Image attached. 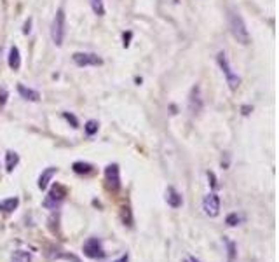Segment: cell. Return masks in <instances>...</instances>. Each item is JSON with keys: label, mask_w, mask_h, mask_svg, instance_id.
Segmentation results:
<instances>
[{"label": "cell", "mask_w": 279, "mask_h": 262, "mask_svg": "<svg viewBox=\"0 0 279 262\" xmlns=\"http://www.w3.org/2000/svg\"><path fill=\"white\" fill-rule=\"evenodd\" d=\"M229 27L234 35V39H236L237 42L243 44V46L249 44V40H251L249 32H248V28H246V23H245V20H243V16L239 14V11H236V9H230L229 11Z\"/></svg>", "instance_id": "obj_1"}, {"label": "cell", "mask_w": 279, "mask_h": 262, "mask_svg": "<svg viewBox=\"0 0 279 262\" xmlns=\"http://www.w3.org/2000/svg\"><path fill=\"white\" fill-rule=\"evenodd\" d=\"M65 12H63V9H58L53 25H51V39L58 47L62 46L63 40H65Z\"/></svg>", "instance_id": "obj_2"}, {"label": "cell", "mask_w": 279, "mask_h": 262, "mask_svg": "<svg viewBox=\"0 0 279 262\" xmlns=\"http://www.w3.org/2000/svg\"><path fill=\"white\" fill-rule=\"evenodd\" d=\"M217 62H218V65H220V68H222V72L225 73L227 84H229L230 91H236V89L239 88V84H241V79H239V75H237V73L232 72V66H230V63H229V60H227L225 53H218Z\"/></svg>", "instance_id": "obj_3"}, {"label": "cell", "mask_w": 279, "mask_h": 262, "mask_svg": "<svg viewBox=\"0 0 279 262\" xmlns=\"http://www.w3.org/2000/svg\"><path fill=\"white\" fill-rule=\"evenodd\" d=\"M105 182H107V189L112 193H117L121 187V170L119 164H108L105 170Z\"/></svg>", "instance_id": "obj_4"}, {"label": "cell", "mask_w": 279, "mask_h": 262, "mask_svg": "<svg viewBox=\"0 0 279 262\" xmlns=\"http://www.w3.org/2000/svg\"><path fill=\"white\" fill-rule=\"evenodd\" d=\"M82 250H84L86 257H89V259H103L105 255H107L103 250V247H101L99 238H89L88 241L84 243Z\"/></svg>", "instance_id": "obj_5"}, {"label": "cell", "mask_w": 279, "mask_h": 262, "mask_svg": "<svg viewBox=\"0 0 279 262\" xmlns=\"http://www.w3.org/2000/svg\"><path fill=\"white\" fill-rule=\"evenodd\" d=\"M72 58L77 66H98L103 63V60L94 53H73Z\"/></svg>", "instance_id": "obj_6"}, {"label": "cell", "mask_w": 279, "mask_h": 262, "mask_svg": "<svg viewBox=\"0 0 279 262\" xmlns=\"http://www.w3.org/2000/svg\"><path fill=\"white\" fill-rule=\"evenodd\" d=\"M66 196V189L63 187V185H60V184H56L53 187V189L49 191V194H47V199H46V206L47 208H56L58 204L62 203L63 201V197Z\"/></svg>", "instance_id": "obj_7"}, {"label": "cell", "mask_w": 279, "mask_h": 262, "mask_svg": "<svg viewBox=\"0 0 279 262\" xmlns=\"http://www.w3.org/2000/svg\"><path fill=\"white\" fill-rule=\"evenodd\" d=\"M203 210L206 215L217 217L218 213H220V197H218L215 193H210L203 199Z\"/></svg>", "instance_id": "obj_8"}, {"label": "cell", "mask_w": 279, "mask_h": 262, "mask_svg": "<svg viewBox=\"0 0 279 262\" xmlns=\"http://www.w3.org/2000/svg\"><path fill=\"white\" fill-rule=\"evenodd\" d=\"M201 108H203V98H201V89H199V86H194L190 91V97H188V110L192 112V114H199L201 112Z\"/></svg>", "instance_id": "obj_9"}, {"label": "cell", "mask_w": 279, "mask_h": 262, "mask_svg": "<svg viewBox=\"0 0 279 262\" xmlns=\"http://www.w3.org/2000/svg\"><path fill=\"white\" fill-rule=\"evenodd\" d=\"M166 201H168V204L173 206V208H180L182 203H184L182 194L178 193L175 187H168V191H166Z\"/></svg>", "instance_id": "obj_10"}, {"label": "cell", "mask_w": 279, "mask_h": 262, "mask_svg": "<svg viewBox=\"0 0 279 262\" xmlns=\"http://www.w3.org/2000/svg\"><path fill=\"white\" fill-rule=\"evenodd\" d=\"M58 173V168H54V166H51V168H46V170L42 171V175L38 177V189H47V185H49V182L53 180V177Z\"/></svg>", "instance_id": "obj_11"}, {"label": "cell", "mask_w": 279, "mask_h": 262, "mask_svg": "<svg viewBox=\"0 0 279 262\" xmlns=\"http://www.w3.org/2000/svg\"><path fill=\"white\" fill-rule=\"evenodd\" d=\"M18 93L21 95V98H25V100H28V101H38L40 100V93L35 91V89L25 88L23 84L18 86Z\"/></svg>", "instance_id": "obj_12"}, {"label": "cell", "mask_w": 279, "mask_h": 262, "mask_svg": "<svg viewBox=\"0 0 279 262\" xmlns=\"http://www.w3.org/2000/svg\"><path fill=\"white\" fill-rule=\"evenodd\" d=\"M9 66L12 70H19V66H21V56H19V49L16 46L9 49Z\"/></svg>", "instance_id": "obj_13"}, {"label": "cell", "mask_w": 279, "mask_h": 262, "mask_svg": "<svg viewBox=\"0 0 279 262\" xmlns=\"http://www.w3.org/2000/svg\"><path fill=\"white\" fill-rule=\"evenodd\" d=\"M18 204H19L18 197H7V199L0 201V212L11 213V212H14V210L18 208Z\"/></svg>", "instance_id": "obj_14"}, {"label": "cell", "mask_w": 279, "mask_h": 262, "mask_svg": "<svg viewBox=\"0 0 279 262\" xmlns=\"http://www.w3.org/2000/svg\"><path fill=\"white\" fill-rule=\"evenodd\" d=\"M18 163H19V156L16 154V152H12V151L5 152V170L12 171L16 166H18Z\"/></svg>", "instance_id": "obj_15"}, {"label": "cell", "mask_w": 279, "mask_h": 262, "mask_svg": "<svg viewBox=\"0 0 279 262\" xmlns=\"http://www.w3.org/2000/svg\"><path fill=\"white\" fill-rule=\"evenodd\" d=\"M73 171L75 173H79V175H88V173H91L93 171V164H89V163H82V161H77V163H73Z\"/></svg>", "instance_id": "obj_16"}, {"label": "cell", "mask_w": 279, "mask_h": 262, "mask_svg": "<svg viewBox=\"0 0 279 262\" xmlns=\"http://www.w3.org/2000/svg\"><path fill=\"white\" fill-rule=\"evenodd\" d=\"M11 262H31V254L25 250H16L11 255Z\"/></svg>", "instance_id": "obj_17"}, {"label": "cell", "mask_w": 279, "mask_h": 262, "mask_svg": "<svg viewBox=\"0 0 279 262\" xmlns=\"http://www.w3.org/2000/svg\"><path fill=\"white\" fill-rule=\"evenodd\" d=\"M89 4H91V9L96 16H105V4L103 0H89Z\"/></svg>", "instance_id": "obj_18"}, {"label": "cell", "mask_w": 279, "mask_h": 262, "mask_svg": "<svg viewBox=\"0 0 279 262\" xmlns=\"http://www.w3.org/2000/svg\"><path fill=\"white\" fill-rule=\"evenodd\" d=\"M84 130H86V133H88L89 136H93L98 131V123L96 121H88L86 123V126H84Z\"/></svg>", "instance_id": "obj_19"}, {"label": "cell", "mask_w": 279, "mask_h": 262, "mask_svg": "<svg viewBox=\"0 0 279 262\" xmlns=\"http://www.w3.org/2000/svg\"><path fill=\"white\" fill-rule=\"evenodd\" d=\"M225 222H227V226H230V228H234V226H237V224L241 222V217L237 215V213H230V215H227Z\"/></svg>", "instance_id": "obj_20"}, {"label": "cell", "mask_w": 279, "mask_h": 262, "mask_svg": "<svg viewBox=\"0 0 279 262\" xmlns=\"http://www.w3.org/2000/svg\"><path fill=\"white\" fill-rule=\"evenodd\" d=\"M63 116H65V119L68 121V123H72V126H73V128H79V123H77L75 116H72V114H68V112H65Z\"/></svg>", "instance_id": "obj_21"}, {"label": "cell", "mask_w": 279, "mask_h": 262, "mask_svg": "<svg viewBox=\"0 0 279 262\" xmlns=\"http://www.w3.org/2000/svg\"><path fill=\"white\" fill-rule=\"evenodd\" d=\"M5 101H7V91L4 88H0V107H4Z\"/></svg>", "instance_id": "obj_22"}, {"label": "cell", "mask_w": 279, "mask_h": 262, "mask_svg": "<svg viewBox=\"0 0 279 262\" xmlns=\"http://www.w3.org/2000/svg\"><path fill=\"white\" fill-rule=\"evenodd\" d=\"M28 32H30V21H28V23L25 25V33H28Z\"/></svg>", "instance_id": "obj_23"}, {"label": "cell", "mask_w": 279, "mask_h": 262, "mask_svg": "<svg viewBox=\"0 0 279 262\" xmlns=\"http://www.w3.org/2000/svg\"><path fill=\"white\" fill-rule=\"evenodd\" d=\"M117 262H127V255H124V257H121Z\"/></svg>", "instance_id": "obj_24"}, {"label": "cell", "mask_w": 279, "mask_h": 262, "mask_svg": "<svg viewBox=\"0 0 279 262\" xmlns=\"http://www.w3.org/2000/svg\"><path fill=\"white\" fill-rule=\"evenodd\" d=\"M185 262H199V261H197V259H194V257H188Z\"/></svg>", "instance_id": "obj_25"}, {"label": "cell", "mask_w": 279, "mask_h": 262, "mask_svg": "<svg viewBox=\"0 0 279 262\" xmlns=\"http://www.w3.org/2000/svg\"><path fill=\"white\" fill-rule=\"evenodd\" d=\"M229 262H236V259H229Z\"/></svg>", "instance_id": "obj_26"}]
</instances>
